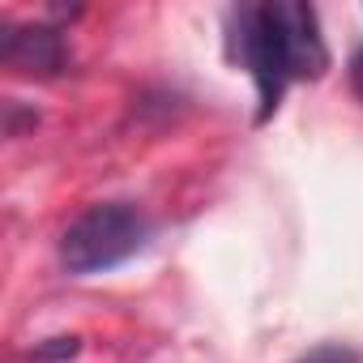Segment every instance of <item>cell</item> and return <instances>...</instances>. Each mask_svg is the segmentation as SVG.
Here are the masks:
<instances>
[{"label": "cell", "mask_w": 363, "mask_h": 363, "mask_svg": "<svg viewBox=\"0 0 363 363\" xmlns=\"http://www.w3.org/2000/svg\"><path fill=\"white\" fill-rule=\"evenodd\" d=\"M5 65L18 73H60L65 69V48L56 30H13L5 35Z\"/></svg>", "instance_id": "3"}, {"label": "cell", "mask_w": 363, "mask_h": 363, "mask_svg": "<svg viewBox=\"0 0 363 363\" xmlns=\"http://www.w3.org/2000/svg\"><path fill=\"white\" fill-rule=\"evenodd\" d=\"M154 235V223L145 210L128 206V201H103L82 210L65 235H60V265L77 278L86 274H107L116 265H124L128 257H137Z\"/></svg>", "instance_id": "2"}, {"label": "cell", "mask_w": 363, "mask_h": 363, "mask_svg": "<svg viewBox=\"0 0 363 363\" xmlns=\"http://www.w3.org/2000/svg\"><path fill=\"white\" fill-rule=\"evenodd\" d=\"M231 48L257 86L261 120L278 111L295 82H316L329 69V48L308 5H244L235 9Z\"/></svg>", "instance_id": "1"}, {"label": "cell", "mask_w": 363, "mask_h": 363, "mask_svg": "<svg viewBox=\"0 0 363 363\" xmlns=\"http://www.w3.org/2000/svg\"><path fill=\"white\" fill-rule=\"evenodd\" d=\"M354 82H359V94H363V52H359V60H354Z\"/></svg>", "instance_id": "5"}, {"label": "cell", "mask_w": 363, "mask_h": 363, "mask_svg": "<svg viewBox=\"0 0 363 363\" xmlns=\"http://www.w3.org/2000/svg\"><path fill=\"white\" fill-rule=\"evenodd\" d=\"M295 363H359V350H350V346H316L312 354H303Z\"/></svg>", "instance_id": "4"}]
</instances>
